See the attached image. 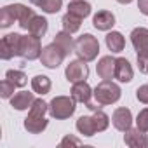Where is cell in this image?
<instances>
[{"label":"cell","mask_w":148,"mask_h":148,"mask_svg":"<svg viewBox=\"0 0 148 148\" xmlns=\"http://www.w3.org/2000/svg\"><path fill=\"white\" fill-rule=\"evenodd\" d=\"M87 61L84 59H75V61H70V64L66 66L64 70V75H66V80L75 84V82H82L89 77V66L86 64Z\"/></svg>","instance_id":"obj_7"},{"label":"cell","mask_w":148,"mask_h":148,"mask_svg":"<svg viewBox=\"0 0 148 148\" xmlns=\"http://www.w3.org/2000/svg\"><path fill=\"white\" fill-rule=\"evenodd\" d=\"M51 79L49 77H45V75H37V77H33L32 79V89L37 92V94H40V96H44V94H47L49 91H51Z\"/></svg>","instance_id":"obj_23"},{"label":"cell","mask_w":148,"mask_h":148,"mask_svg":"<svg viewBox=\"0 0 148 148\" xmlns=\"http://www.w3.org/2000/svg\"><path fill=\"white\" fill-rule=\"evenodd\" d=\"M16 21V12H14V4L5 5L2 11H0V26L7 28Z\"/></svg>","instance_id":"obj_26"},{"label":"cell","mask_w":148,"mask_h":148,"mask_svg":"<svg viewBox=\"0 0 148 148\" xmlns=\"http://www.w3.org/2000/svg\"><path fill=\"white\" fill-rule=\"evenodd\" d=\"M138 68L141 73H148V52L146 54H138Z\"/></svg>","instance_id":"obj_33"},{"label":"cell","mask_w":148,"mask_h":148,"mask_svg":"<svg viewBox=\"0 0 148 148\" xmlns=\"http://www.w3.org/2000/svg\"><path fill=\"white\" fill-rule=\"evenodd\" d=\"M68 12L75 14L82 19H86L89 14H91V4L89 2H84V0H71L68 4Z\"/></svg>","instance_id":"obj_20"},{"label":"cell","mask_w":148,"mask_h":148,"mask_svg":"<svg viewBox=\"0 0 148 148\" xmlns=\"http://www.w3.org/2000/svg\"><path fill=\"white\" fill-rule=\"evenodd\" d=\"M132 66L125 58H115V79L119 82H131L132 80Z\"/></svg>","instance_id":"obj_12"},{"label":"cell","mask_w":148,"mask_h":148,"mask_svg":"<svg viewBox=\"0 0 148 148\" xmlns=\"http://www.w3.org/2000/svg\"><path fill=\"white\" fill-rule=\"evenodd\" d=\"M35 98H33V92H28V91H21L18 94H14L11 98V106L16 108V110H28L32 105H33Z\"/></svg>","instance_id":"obj_16"},{"label":"cell","mask_w":148,"mask_h":148,"mask_svg":"<svg viewBox=\"0 0 148 148\" xmlns=\"http://www.w3.org/2000/svg\"><path fill=\"white\" fill-rule=\"evenodd\" d=\"M124 141L131 148H146L148 146V136L143 131H139L138 127L136 129H127L125 134H124Z\"/></svg>","instance_id":"obj_10"},{"label":"cell","mask_w":148,"mask_h":148,"mask_svg":"<svg viewBox=\"0 0 148 148\" xmlns=\"http://www.w3.org/2000/svg\"><path fill=\"white\" fill-rule=\"evenodd\" d=\"M47 28H49L47 19L42 18V16H37V14H35L33 19H32V23H30V26H28V32H30L32 35L38 37V38H42V37L47 33Z\"/></svg>","instance_id":"obj_21"},{"label":"cell","mask_w":148,"mask_h":148,"mask_svg":"<svg viewBox=\"0 0 148 148\" xmlns=\"http://www.w3.org/2000/svg\"><path fill=\"white\" fill-rule=\"evenodd\" d=\"M54 44H58V45L66 52V56H68L70 52H75V42H73L70 32H64V30H63V32L56 33V37H54Z\"/></svg>","instance_id":"obj_18"},{"label":"cell","mask_w":148,"mask_h":148,"mask_svg":"<svg viewBox=\"0 0 148 148\" xmlns=\"http://www.w3.org/2000/svg\"><path fill=\"white\" fill-rule=\"evenodd\" d=\"M131 42L138 54H146L148 52V30L141 28V26L134 28L131 33Z\"/></svg>","instance_id":"obj_11"},{"label":"cell","mask_w":148,"mask_h":148,"mask_svg":"<svg viewBox=\"0 0 148 148\" xmlns=\"http://www.w3.org/2000/svg\"><path fill=\"white\" fill-rule=\"evenodd\" d=\"M14 89H16V86L9 80V79H5V80H2L0 82V96H2L4 99H7V98H12V92H14Z\"/></svg>","instance_id":"obj_29"},{"label":"cell","mask_w":148,"mask_h":148,"mask_svg":"<svg viewBox=\"0 0 148 148\" xmlns=\"http://www.w3.org/2000/svg\"><path fill=\"white\" fill-rule=\"evenodd\" d=\"M80 145H82V141H80L79 138H75V136H71V134L64 136V138L61 139V143H59L61 148H64V146H80Z\"/></svg>","instance_id":"obj_31"},{"label":"cell","mask_w":148,"mask_h":148,"mask_svg":"<svg viewBox=\"0 0 148 148\" xmlns=\"http://www.w3.org/2000/svg\"><path fill=\"white\" fill-rule=\"evenodd\" d=\"M136 127L143 132H148V108H143L139 113H138V119H136Z\"/></svg>","instance_id":"obj_30"},{"label":"cell","mask_w":148,"mask_h":148,"mask_svg":"<svg viewBox=\"0 0 148 148\" xmlns=\"http://www.w3.org/2000/svg\"><path fill=\"white\" fill-rule=\"evenodd\" d=\"M92 96H94V91L91 89V86H89L86 80L73 84V87H71V98L75 99L77 103L87 105V103H91V98H92Z\"/></svg>","instance_id":"obj_9"},{"label":"cell","mask_w":148,"mask_h":148,"mask_svg":"<svg viewBox=\"0 0 148 148\" xmlns=\"http://www.w3.org/2000/svg\"><path fill=\"white\" fill-rule=\"evenodd\" d=\"M92 120H94V124H96L98 132H101V131L108 129V125H110V117H108L105 112H101V110H96V112H94Z\"/></svg>","instance_id":"obj_28"},{"label":"cell","mask_w":148,"mask_h":148,"mask_svg":"<svg viewBox=\"0 0 148 148\" xmlns=\"http://www.w3.org/2000/svg\"><path fill=\"white\" fill-rule=\"evenodd\" d=\"M77 131H79L80 134L87 136V138H91V136H94V134L98 132L92 117H80V119L77 120Z\"/></svg>","instance_id":"obj_22"},{"label":"cell","mask_w":148,"mask_h":148,"mask_svg":"<svg viewBox=\"0 0 148 148\" xmlns=\"http://www.w3.org/2000/svg\"><path fill=\"white\" fill-rule=\"evenodd\" d=\"M96 71L103 80H110L112 77H115V58L103 56L96 64Z\"/></svg>","instance_id":"obj_13"},{"label":"cell","mask_w":148,"mask_h":148,"mask_svg":"<svg viewBox=\"0 0 148 148\" xmlns=\"http://www.w3.org/2000/svg\"><path fill=\"white\" fill-rule=\"evenodd\" d=\"M136 98H138V101H141V103L148 105V84H145V86L138 87V91H136Z\"/></svg>","instance_id":"obj_32"},{"label":"cell","mask_w":148,"mask_h":148,"mask_svg":"<svg viewBox=\"0 0 148 148\" xmlns=\"http://www.w3.org/2000/svg\"><path fill=\"white\" fill-rule=\"evenodd\" d=\"M21 40H23V35H19V33H9V35L2 37V40H0V58L11 59L14 56H19Z\"/></svg>","instance_id":"obj_5"},{"label":"cell","mask_w":148,"mask_h":148,"mask_svg":"<svg viewBox=\"0 0 148 148\" xmlns=\"http://www.w3.org/2000/svg\"><path fill=\"white\" fill-rule=\"evenodd\" d=\"M30 2L33 5L40 7L47 14H56L61 9V5H63V0H30Z\"/></svg>","instance_id":"obj_25"},{"label":"cell","mask_w":148,"mask_h":148,"mask_svg":"<svg viewBox=\"0 0 148 148\" xmlns=\"http://www.w3.org/2000/svg\"><path fill=\"white\" fill-rule=\"evenodd\" d=\"M66 58V52L58 45V44H49V45H45L44 49H42V54H40V61H42V64L44 66H47V68H51V70H56L61 63H63V59Z\"/></svg>","instance_id":"obj_4"},{"label":"cell","mask_w":148,"mask_h":148,"mask_svg":"<svg viewBox=\"0 0 148 148\" xmlns=\"http://www.w3.org/2000/svg\"><path fill=\"white\" fill-rule=\"evenodd\" d=\"M120 87L112 80H101L94 89V99L98 105H113L120 99Z\"/></svg>","instance_id":"obj_2"},{"label":"cell","mask_w":148,"mask_h":148,"mask_svg":"<svg viewBox=\"0 0 148 148\" xmlns=\"http://www.w3.org/2000/svg\"><path fill=\"white\" fill-rule=\"evenodd\" d=\"M61 23H63L64 32L75 33V32H79L80 26H82V18H79V16H75V14H71V12H66V14L63 16V19H61Z\"/></svg>","instance_id":"obj_24"},{"label":"cell","mask_w":148,"mask_h":148,"mask_svg":"<svg viewBox=\"0 0 148 148\" xmlns=\"http://www.w3.org/2000/svg\"><path fill=\"white\" fill-rule=\"evenodd\" d=\"M5 79H9L16 87H23V86H26V82H28L26 75H25L21 70H7Z\"/></svg>","instance_id":"obj_27"},{"label":"cell","mask_w":148,"mask_h":148,"mask_svg":"<svg viewBox=\"0 0 148 148\" xmlns=\"http://www.w3.org/2000/svg\"><path fill=\"white\" fill-rule=\"evenodd\" d=\"M117 2H119V4H131L132 0H117Z\"/></svg>","instance_id":"obj_35"},{"label":"cell","mask_w":148,"mask_h":148,"mask_svg":"<svg viewBox=\"0 0 148 148\" xmlns=\"http://www.w3.org/2000/svg\"><path fill=\"white\" fill-rule=\"evenodd\" d=\"M138 9L141 11V14L148 16V0H138Z\"/></svg>","instance_id":"obj_34"},{"label":"cell","mask_w":148,"mask_h":148,"mask_svg":"<svg viewBox=\"0 0 148 148\" xmlns=\"http://www.w3.org/2000/svg\"><path fill=\"white\" fill-rule=\"evenodd\" d=\"M92 25L96 30H101V32H108L113 28L115 25V16L113 12L110 11H99L94 18H92Z\"/></svg>","instance_id":"obj_14"},{"label":"cell","mask_w":148,"mask_h":148,"mask_svg":"<svg viewBox=\"0 0 148 148\" xmlns=\"http://www.w3.org/2000/svg\"><path fill=\"white\" fill-rule=\"evenodd\" d=\"M47 127V119L45 115H33L28 113V117L25 119V129L32 134H40L44 129Z\"/></svg>","instance_id":"obj_15"},{"label":"cell","mask_w":148,"mask_h":148,"mask_svg":"<svg viewBox=\"0 0 148 148\" xmlns=\"http://www.w3.org/2000/svg\"><path fill=\"white\" fill-rule=\"evenodd\" d=\"M14 5H16V21H18V25L23 30H28V26H30L35 12L32 9H28L26 5H23V4H14Z\"/></svg>","instance_id":"obj_17"},{"label":"cell","mask_w":148,"mask_h":148,"mask_svg":"<svg viewBox=\"0 0 148 148\" xmlns=\"http://www.w3.org/2000/svg\"><path fill=\"white\" fill-rule=\"evenodd\" d=\"M105 40H106V47L112 52H122L125 47V38L120 32H110Z\"/></svg>","instance_id":"obj_19"},{"label":"cell","mask_w":148,"mask_h":148,"mask_svg":"<svg viewBox=\"0 0 148 148\" xmlns=\"http://www.w3.org/2000/svg\"><path fill=\"white\" fill-rule=\"evenodd\" d=\"M42 54V45H40V38L35 37V35H25L23 40H21V52L19 56L23 59H28V61H33L37 58H40Z\"/></svg>","instance_id":"obj_6"},{"label":"cell","mask_w":148,"mask_h":148,"mask_svg":"<svg viewBox=\"0 0 148 148\" xmlns=\"http://www.w3.org/2000/svg\"><path fill=\"white\" fill-rule=\"evenodd\" d=\"M98 52H99V42L91 33H86L75 40V54L79 56V59L92 61L98 58Z\"/></svg>","instance_id":"obj_1"},{"label":"cell","mask_w":148,"mask_h":148,"mask_svg":"<svg viewBox=\"0 0 148 148\" xmlns=\"http://www.w3.org/2000/svg\"><path fill=\"white\" fill-rule=\"evenodd\" d=\"M112 124L115 129L125 132L127 129H131V124H132V113L129 108H117L112 115Z\"/></svg>","instance_id":"obj_8"},{"label":"cell","mask_w":148,"mask_h":148,"mask_svg":"<svg viewBox=\"0 0 148 148\" xmlns=\"http://www.w3.org/2000/svg\"><path fill=\"white\" fill-rule=\"evenodd\" d=\"M75 99L68 98V96H56L51 103H49V113L51 117L58 119V120H64L70 119L75 113Z\"/></svg>","instance_id":"obj_3"}]
</instances>
